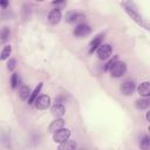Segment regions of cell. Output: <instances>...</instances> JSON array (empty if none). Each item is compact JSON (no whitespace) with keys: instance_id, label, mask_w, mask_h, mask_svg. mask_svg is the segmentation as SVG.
<instances>
[{"instance_id":"7a4b0ae2","label":"cell","mask_w":150,"mask_h":150,"mask_svg":"<svg viewBox=\"0 0 150 150\" xmlns=\"http://www.w3.org/2000/svg\"><path fill=\"white\" fill-rule=\"evenodd\" d=\"M110 71V75L111 77H121L122 75H124V73L127 71V64L125 62H122V61H116L111 68L109 69Z\"/></svg>"},{"instance_id":"d4e9b609","label":"cell","mask_w":150,"mask_h":150,"mask_svg":"<svg viewBox=\"0 0 150 150\" xmlns=\"http://www.w3.org/2000/svg\"><path fill=\"white\" fill-rule=\"evenodd\" d=\"M52 4L53 5H62V4H64V1H53Z\"/></svg>"},{"instance_id":"9a60e30c","label":"cell","mask_w":150,"mask_h":150,"mask_svg":"<svg viewBox=\"0 0 150 150\" xmlns=\"http://www.w3.org/2000/svg\"><path fill=\"white\" fill-rule=\"evenodd\" d=\"M81 18H82L81 14H79V13H76V12H73V11L66 13V21L69 22V23H74V22H76V21H79Z\"/></svg>"},{"instance_id":"4fadbf2b","label":"cell","mask_w":150,"mask_h":150,"mask_svg":"<svg viewBox=\"0 0 150 150\" xmlns=\"http://www.w3.org/2000/svg\"><path fill=\"white\" fill-rule=\"evenodd\" d=\"M77 145L75 143V141H70V139H67L62 143L59 144L57 146V150H76Z\"/></svg>"},{"instance_id":"603a6c76","label":"cell","mask_w":150,"mask_h":150,"mask_svg":"<svg viewBox=\"0 0 150 150\" xmlns=\"http://www.w3.org/2000/svg\"><path fill=\"white\" fill-rule=\"evenodd\" d=\"M15 66H16V61H15V59H9L8 62H7V68H8L9 70H13V69L15 68Z\"/></svg>"},{"instance_id":"30bf717a","label":"cell","mask_w":150,"mask_h":150,"mask_svg":"<svg viewBox=\"0 0 150 150\" xmlns=\"http://www.w3.org/2000/svg\"><path fill=\"white\" fill-rule=\"evenodd\" d=\"M50 111L56 118H60L66 114V107L62 103H54L50 108Z\"/></svg>"},{"instance_id":"44dd1931","label":"cell","mask_w":150,"mask_h":150,"mask_svg":"<svg viewBox=\"0 0 150 150\" xmlns=\"http://www.w3.org/2000/svg\"><path fill=\"white\" fill-rule=\"evenodd\" d=\"M20 83V79H19V75L16 73H14L12 76H11V84H12V88H16Z\"/></svg>"},{"instance_id":"5b68a950","label":"cell","mask_w":150,"mask_h":150,"mask_svg":"<svg viewBox=\"0 0 150 150\" xmlns=\"http://www.w3.org/2000/svg\"><path fill=\"white\" fill-rule=\"evenodd\" d=\"M111 50H112V48L109 43H103L96 49V54H97L100 60H107V59L110 57Z\"/></svg>"},{"instance_id":"ac0fdd59","label":"cell","mask_w":150,"mask_h":150,"mask_svg":"<svg viewBox=\"0 0 150 150\" xmlns=\"http://www.w3.org/2000/svg\"><path fill=\"white\" fill-rule=\"evenodd\" d=\"M11 53H12V47H11V45H7V46H5V47H4V49L1 50V54H0V60L5 61V60L9 59V55H11Z\"/></svg>"},{"instance_id":"9c48e42d","label":"cell","mask_w":150,"mask_h":150,"mask_svg":"<svg viewBox=\"0 0 150 150\" xmlns=\"http://www.w3.org/2000/svg\"><path fill=\"white\" fill-rule=\"evenodd\" d=\"M64 124H66V122H64V120H63L62 117L55 118L53 122H50V124H49V127H48V131H49L50 134H54L55 131H57V130L64 128Z\"/></svg>"},{"instance_id":"7402d4cb","label":"cell","mask_w":150,"mask_h":150,"mask_svg":"<svg viewBox=\"0 0 150 150\" xmlns=\"http://www.w3.org/2000/svg\"><path fill=\"white\" fill-rule=\"evenodd\" d=\"M116 61H117V56H114V59H111V60L105 64V67H104V71H109V69L111 68V66H112Z\"/></svg>"},{"instance_id":"52a82bcc","label":"cell","mask_w":150,"mask_h":150,"mask_svg":"<svg viewBox=\"0 0 150 150\" xmlns=\"http://www.w3.org/2000/svg\"><path fill=\"white\" fill-rule=\"evenodd\" d=\"M135 89H136V84H135V82L131 81V80L124 81V82L122 83V86H121V93H122L123 95H125V96L131 95Z\"/></svg>"},{"instance_id":"d6986e66","label":"cell","mask_w":150,"mask_h":150,"mask_svg":"<svg viewBox=\"0 0 150 150\" xmlns=\"http://www.w3.org/2000/svg\"><path fill=\"white\" fill-rule=\"evenodd\" d=\"M139 146H141L142 150H149V148H150V138H149L148 135L142 136V138L139 141Z\"/></svg>"},{"instance_id":"8992f818","label":"cell","mask_w":150,"mask_h":150,"mask_svg":"<svg viewBox=\"0 0 150 150\" xmlns=\"http://www.w3.org/2000/svg\"><path fill=\"white\" fill-rule=\"evenodd\" d=\"M74 35L77 36V38H83V36H87L91 33V28L89 25L87 23H79L75 28H74Z\"/></svg>"},{"instance_id":"cb8c5ba5","label":"cell","mask_w":150,"mask_h":150,"mask_svg":"<svg viewBox=\"0 0 150 150\" xmlns=\"http://www.w3.org/2000/svg\"><path fill=\"white\" fill-rule=\"evenodd\" d=\"M7 5H8V1H6V0H0V6L7 7Z\"/></svg>"},{"instance_id":"e0dca14e","label":"cell","mask_w":150,"mask_h":150,"mask_svg":"<svg viewBox=\"0 0 150 150\" xmlns=\"http://www.w3.org/2000/svg\"><path fill=\"white\" fill-rule=\"evenodd\" d=\"M136 108L139 109V110H144V109H148L149 105H150V101L148 98H141V100H137L136 103H135Z\"/></svg>"},{"instance_id":"8fae6325","label":"cell","mask_w":150,"mask_h":150,"mask_svg":"<svg viewBox=\"0 0 150 150\" xmlns=\"http://www.w3.org/2000/svg\"><path fill=\"white\" fill-rule=\"evenodd\" d=\"M102 40H103V34H98V35H96L91 41H90V43H89V53L91 54V53H94L101 45H102Z\"/></svg>"},{"instance_id":"3957f363","label":"cell","mask_w":150,"mask_h":150,"mask_svg":"<svg viewBox=\"0 0 150 150\" xmlns=\"http://www.w3.org/2000/svg\"><path fill=\"white\" fill-rule=\"evenodd\" d=\"M50 102H52V100L48 95H40L34 101V105L39 110H46L47 108L50 107Z\"/></svg>"},{"instance_id":"ba28073f","label":"cell","mask_w":150,"mask_h":150,"mask_svg":"<svg viewBox=\"0 0 150 150\" xmlns=\"http://www.w3.org/2000/svg\"><path fill=\"white\" fill-rule=\"evenodd\" d=\"M62 19V13L59 8H54L48 13V22L50 25H57Z\"/></svg>"},{"instance_id":"484cf974","label":"cell","mask_w":150,"mask_h":150,"mask_svg":"<svg viewBox=\"0 0 150 150\" xmlns=\"http://www.w3.org/2000/svg\"><path fill=\"white\" fill-rule=\"evenodd\" d=\"M145 118H146V121H149V112H146V115H145Z\"/></svg>"},{"instance_id":"5bb4252c","label":"cell","mask_w":150,"mask_h":150,"mask_svg":"<svg viewBox=\"0 0 150 150\" xmlns=\"http://www.w3.org/2000/svg\"><path fill=\"white\" fill-rule=\"evenodd\" d=\"M29 95H30V89H29V87L26 86V84L20 86V88H19V97H20L22 101H26V100L28 101Z\"/></svg>"},{"instance_id":"6da1fadb","label":"cell","mask_w":150,"mask_h":150,"mask_svg":"<svg viewBox=\"0 0 150 150\" xmlns=\"http://www.w3.org/2000/svg\"><path fill=\"white\" fill-rule=\"evenodd\" d=\"M123 7H124V11L127 12V14L137 23V25H139V26H142L143 28H145L146 30H149L150 28H149V23H148V21L142 16V14L137 11V7L135 6V4L134 2H130V1H128V2H122L121 4Z\"/></svg>"},{"instance_id":"ffe728a7","label":"cell","mask_w":150,"mask_h":150,"mask_svg":"<svg viewBox=\"0 0 150 150\" xmlns=\"http://www.w3.org/2000/svg\"><path fill=\"white\" fill-rule=\"evenodd\" d=\"M9 38V28L8 27H2L0 29V41L5 42Z\"/></svg>"},{"instance_id":"277c9868","label":"cell","mask_w":150,"mask_h":150,"mask_svg":"<svg viewBox=\"0 0 150 150\" xmlns=\"http://www.w3.org/2000/svg\"><path fill=\"white\" fill-rule=\"evenodd\" d=\"M70 134H71V132H70L69 129L62 128V129H60V130H57V131H55V132L53 134V139H54L55 143H59V144H60V143H62V142L69 139Z\"/></svg>"},{"instance_id":"7c38bea8","label":"cell","mask_w":150,"mask_h":150,"mask_svg":"<svg viewBox=\"0 0 150 150\" xmlns=\"http://www.w3.org/2000/svg\"><path fill=\"white\" fill-rule=\"evenodd\" d=\"M137 91L141 96L148 97L150 95V82H148V81L141 82V84H138V87H137Z\"/></svg>"},{"instance_id":"2e32d148","label":"cell","mask_w":150,"mask_h":150,"mask_svg":"<svg viewBox=\"0 0 150 150\" xmlns=\"http://www.w3.org/2000/svg\"><path fill=\"white\" fill-rule=\"evenodd\" d=\"M42 87H43V83H42V82H40V83L34 88V90H33V91H30V95H29V98H28V103H29V104L34 103V101L36 100L38 94L40 93V90L42 89Z\"/></svg>"}]
</instances>
